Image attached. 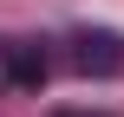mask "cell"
<instances>
[{
  "instance_id": "obj_3",
  "label": "cell",
  "mask_w": 124,
  "mask_h": 117,
  "mask_svg": "<svg viewBox=\"0 0 124 117\" xmlns=\"http://www.w3.org/2000/svg\"><path fill=\"white\" fill-rule=\"evenodd\" d=\"M59 117H105V111H59Z\"/></svg>"
},
{
  "instance_id": "obj_1",
  "label": "cell",
  "mask_w": 124,
  "mask_h": 117,
  "mask_svg": "<svg viewBox=\"0 0 124 117\" xmlns=\"http://www.w3.org/2000/svg\"><path fill=\"white\" fill-rule=\"evenodd\" d=\"M72 65L85 78H111V72H124V39L118 33H78L72 39Z\"/></svg>"
},
{
  "instance_id": "obj_2",
  "label": "cell",
  "mask_w": 124,
  "mask_h": 117,
  "mask_svg": "<svg viewBox=\"0 0 124 117\" xmlns=\"http://www.w3.org/2000/svg\"><path fill=\"white\" fill-rule=\"evenodd\" d=\"M46 46H13V59H7V78H13V91H39L46 85Z\"/></svg>"
}]
</instances>
